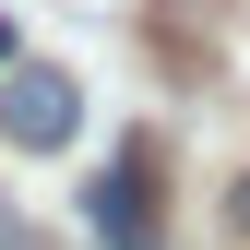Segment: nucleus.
Segmentation results:
<instances>
[{"mask_svg": "<svg viewBox=\"0 0 250 250\" xmlns=\"http://www.w3.org/2000/svg\"><path fill=\"white\" fill-rule=\"evenodd\" d=\"M227 214H238V238H250V179H238V203H227Z\"/></svg>", "mask_w": 250, "mask_h": 250, "instance_id": "obj_3", "label": "nucleus"}, {"mask_svg": "<svg viewBox=\"0 0 250 250\" xmlns=\"http://www.w3.org/2000/svg\"><path fill=\"white\" fill-rule=\"evenodd\" d=\"M0 60H24V48H12V24H0Z\"/></svg>", "mask_w": 250, "mask_h": 250, "instance_id": "obj_4", "label": "nucleus"}, {"mask_svg": "<svg viewBox=\"0 0 250 250\" xmlns=\"http://www.w3.org/2000/svg\"><path fill=\"white\" fill-rule=\"evenodd\" d=\"M83 227H96L107 250H167V227H155V143H143V131L96 167V191H83Z\"/></svg>", "mask_w": 250, "mask_h": 250, "instance_id": "obj_2", "label": "nucleus"}, {"mask_svg": "<svg viewBox=\"0 0 250 250\" xmlns=\"http://www.w3.org/2000/svg\"><path fill=\"white\" fill-rule=\"evenodd\" d=\"M72 131H83V83L60 72V60H0V143L60 155Z\"/></svg>", "mask_w": 250, "mask_h": 250, "instance_id": "obj_1", "label": "nucleus"}]
</instances>
